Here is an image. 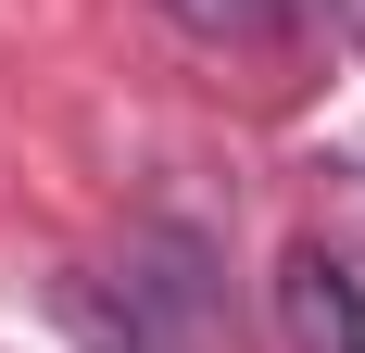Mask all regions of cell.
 <instances>
[{
	"instance_id": "6da1fadb",
	"label": "cell",
	"mask_w": 365,
	"mask_h": 353,
	"mask_svg": "<svg viewBox=\"0 0 365 353\" xmlns=\"http://www.w3.org/2000/svg\"><path fill=\"white\" fill-rule=\"evenodd\" d=\"M290 328H302V353H365V303H353V278L302 252V265H290Z\"/></svg>"
}]
</instances>
